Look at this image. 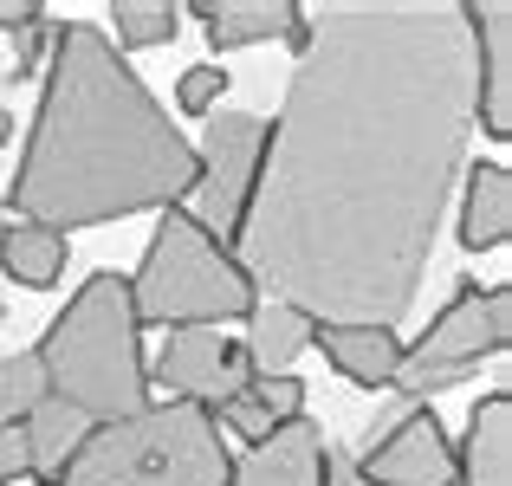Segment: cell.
I'll use <instances>...</instances> for the list:
<instances>
[{
    "label": "cell",
    "instance_id": "obj_14",
    "mask_svg": "<svg viewBox=\"0 0 512 486\" xmlns=\"http://www.w3.org/2000/svg\"><path fill=\"white\" fill-rule=\"evenodd\" d=\"M26 467H33V480L39 486H65V474H72V461H78V448L91 441V415H78L72 402H59V396H46L33 415H26Z\"/></svg>",
    "mask_w": 512,
    "mask_h": 486
},
{
    "label": "cell",
    "instance_id": "obj_23",
    "mask_svg": "<svg viewBox=\"0 0 512 486\" xmlns=\"http://www.w3.org/2000/svg\"><path fill=\"white\" fill-rule=\"evenodd\" d=\"M52 39H59V20H39V26H26V33H13V65H7L13 85L39 72V59L52 52Z\"/></svg>",
    "mask_w": 512,
    "mask_h": 486
},
{
    "label": "cell",
    "instance_id": "obj_15",
    "mask_svg": "<svg viewBox=\"0 0 512 486\" xmlns=\"http://www.w3.org/2000/svg\"><path fill=\"white\" fill-rule=\"evenodd\" d=\"M506 240H512V169L480 162V169H467V195H461V247L500 253Z\"/></svg>",
    "mask_w": 512,
    "mask_h": 486
},
{
    "label": "cell",
    "instance_id": "obj_27",
    "mask_svg": "<svg viewBox=\"0 0 512 486\" xmlns=\"http://www.w3.org/2000/svg\"><path fill=\"white\" fill-rule=\"evenodd\" d=\"M7 143H13V111L0 104V150H7Z\"/></svg>",
    "mask_w": 512,
    "mask_h": 486
},
{
    "label": "cell",
    "instance_id": "obj_5",
    "mask_svg": "<svg viewBox=\"0 0 512 486\" xmlns=\"http://www.w3.org/2000/svg\"><path fill=\"white\" fill-rule=\"evenodd\" d=\"M130 305H137V324H163V331H201V324H247L260 292H253L247 266L234 260V247L208 234L195 214L163 208L150 247H143V266L130 273Z\"/></svg>",
    "mask_w": 512,
    "mask_h": 486
},
{
    "label": "cell",
    "instance_id": "obj_20",
    "mask_svg": "<svg viewBox=\"0 0 512 486\" xmlns=\"http://www.w3.org/2000/svg\"><path fill=\"white\" fill-rule=\"evenodd\" d=\"M46 396H52V383H46V363H39V350L0 357V428H7V422H26V415H33Z\"/></svg>",
    "mask_w": 512,
    "mask_h": 486
},
{
    "label": "cell",
    "instance_id": "obj_10",
    "mask_svg": "<svg viewBox=\"0 0 512 486\" xmlns=\"http://www.w3.org/2000/svg\"><path fill=\"white\" fill-rule=\"evenodd\" d=\"M467 26H474V124L487 137H512V7H467Z\"/></svg>",
    "mask_w": 512,
    "mask_h": 486
},
{
    "label": "cell",
    "instance_id": "obj_1",
    "mask_svg": "<svg viewBox=\"0 0 512 486\" xmlns=\"http://www.w3.org/2000/svg\"><path fill=\"white\" fill-rule=\"evenodd\" d=\"M305 20L234 260L312 324L396 331L474 137L467 0H331Z\"/></svg>",
    "mask_w": 512,
    "mask_h": 486
},
{
    "label": "cell",
    "instance_id": "obj_19",
    "mask_svg": "<svg viewBox=\"0 0 512 486\" xmlns=\"http://www.w3.org/2000/svg\"><path fill=\"white\" fill-rule=\"evenodd\" d=\"M111 20H117V46H130V52L169 46L182 33V7L175 0H111Z\"/></svg>",
    "mask_w": 512,
    "mask_h": 486
},
{
    "label": "cell",
    "instance_id": "obj_7",
    "mask_svg": "<svg viewBox=\"0 0 512 486\" xmlns=\"http://www.w3.org/2000/svg\"><path fill=\"white\" fill-rule=\"evenodd\" d=\"M266 143H273V124L253 111H214L195 143V201H201L195 221L221 247H234L240 221H247V201L266 169Z\"/></svg>",
    "mask_w": 512,
    "mask_h": 486
},
{
    "label": "cell",
    "instance_id": "obj_21",
    "mask_svg": "<svg viewBox=\"0 0 512 486\" xmlns=\"http://www.w3.org/2000/svg\"><path fill=\"white\" fill-rule=\"evenodd\" d=\"M247 396L260 402V415H266L273 428H286V422H299V415H305V383H299L292 370H279V376H253Z\"/></svg>",
    "mask_w": 512,
    "mask_h": 486
},
{
    "label": "cell",
    "instance_id": "obj_22",
    "mask_svg": "<svg viewBox=\"0 0 512 486\" xmlns=\"http://www.w3.org/2000/svg\"><path fill=\"white\" fill-rule=\"evenodd\" d=\"M221 98H227V72H221V65H188L182 85H175V104H182L188 117H214Z\"/></svg>",
    "mask_w": 512,
    "mask_h": 486
},
{
    "label": "cell",
    "instance_id": "obj_18",
    "mask_svg": "<svg viewBox=\"0 0 512 486\" xmlns=\"http://www.w3.org/2000/svg\"><path fill=\"white\" fill-rule=\"evenodd\" d=\"M65 253H72L65 234L33 227V221H7V234H0V273L26 292H46V286L65 279Z\"/></svg>",
    "mask_w": 512,
    "mask_h": 486
},
{
    "label": "cell",
    "instance_id": "obj_11",
    "mask_svg": "<svg viewBox=\"0 0 512 486\" xmlns=\"http://www.w3.org/2000/svg\"><path fill=\"white\" fill-rule=\"evenodd\" d=\"M325 448H331L325 428L312 415H299V422L273 428L260 448L240 454L227 486H325Z\"/></svg>",
    "mask_w": 512,
    "mask_h": 486
},
{
    "label": "cell",
    "instance_id": "obj_9",
    "mask_svg": "<svg viewBox=\"0 0 512 486\" xmlns=\"http://www.w3.org/2000/svg\"><path fill=\"white\" fill-rule=\"evenodd\" d=\"M156 383H169V402H195V409L214 415L253 383V370L234 337L201 324V331H169L163 357H156Z\"/></svg>",
    "mask_w": 512,
    "mask_h": 486
},
{
    "label": "cell",
    "instance_id": "obj_3",
    "mask_svg": "<svg viewBox=\"0 0 512 486\" xmlns=\"http://www.w3.org/2000/svg\"><path fill=\"white\" fill-rule=\"evenodd\" d=\"M39 363L59 402L91 422H124L150 409V363H143V324L130 305L124 273H91L59 318L39 337Z\"/></svg>",
    "mask_w": 512,
    "mask_h": 486
},
{
    "label": "cell",
    "instance_id": "obj_2",
    "mask_svg": "<svg viewBox=\"0 0 512 486\" xmlns=\"http://www.w3.org/2000/svg\"><path fill=\"white\" fill-rule=\"evenodd\" d=\"M195 195V143L169 124L137 65L98 26H59L7 214L52 234L124 214H163Z\"/></svg>",
    "mask_w": 512,
    "mask_h": 486
},
{
    "label": "cell",
    "instance_id": "obj_12",
    "mask_svg": "<svg viewBox=\"0 0 512 486\" xmlns=\"http://www.w3.org/2000/svg\"><path fill=\"white\" fill-rule=\"evenodd\" d=\"M454 486H512V396H480L454 448Z\"/></svg>",
    "mask_w": 512,
    "mask_h": 486
},
{
    "label": "cell",
    "instance_id": "obj_29",
    "mask_svg": "<svg viewBox=\"0 0 512 486\" xmlns=\"http://www.w3.org/2000/svg\"><path fill=\"white\" fill-rule=\"evenodd\" d=\"M0 324H7V318H0Z\"/></svg>",
    "mask_w": 512,
    "mask_h": 486
},
{
    "label": "cell",
    "instance_id": "obj_16",
    "mask_svg": "<svg viewBox=\"0 0 512 486\" xmlns=\"http://www.w3.org/2000/svg\"><path fill=\"white\" fill-rule=\"evenodd\" d=\"M201 26H208L214 52H240V46H266V39H286V26L299 20L292 0H195Z\"/></svg>",
    "mask_w": 512,
    "mask_h": 486
},
{
    "label": "cell",
    "instance_id": "obj_17",
    "mask_svg": "<svg viewBox=\"0 0 512 486\" xmlns=\"http://www.w3.org/2000/svg\"><path fill=\"white\" fill-rule=\"evenodd\" d=\"M299 350H312V318L305 312H292V305H253V318H247V337H240V357H247V370L253 376H279V370H292V357Z\"/></svg>",
    "mask_w": 512,
    "mask_h": 486
},
{
    "label": "cell",
    "instance_id": "obj_13",
    "mask_svg": "<svg viewBox=\"0 0 512 486\" xmlns=\"http://www.w3.org/2000/svg\"><path fill=\"white\" fill-rule=\"evenodd\" d=\"M312 344L325 350V363L357 389H389L402 363V337L383 324H312Z\"/></svg>",
    "mask_w": 512,
    "mask_h": 486
},
{
    "label": "cell",
    "instance_id": "obj_8",
    "mask_svg": "<svg viewBox=\"0 0 512 486\" xmlns=\"http://www.w3.org/2000/svg\"><path fill=\"white\" fill-rule=\"evenodd\" d=\"M357 474L370 486H454V441L428 402L396 396V409H383L370 422V448H363Z\"/></svg>",
    "mask_w": 512,
    "mask_h": 486
},
{
    "label": "cell",
    "instance_id": "obj_24",
    "mask_svg": "<svg viewBox=\"0 0 512 486\" xmlns=\"http://www.w3.org/2000/svg\"><path fill=\"white\" fill-rule=\"evenodd\" d=\"M20 474H33V467H26V428L7 422L0 428V486H13Z\"/></svg>",
    "mask_w": 512,
    "mask_h": 486
},
{
    "label": "cell",
    "instance_id": "obj_6",
    "mask_svg": "<svg viewBox=\"0 0 512 486\" xmlns=\"http://www.w3.org/2000/svg\"><path fill=\"white\" fill-rule=\"evenodd\" d=\"M506 344H512V286L480 292V279H461V292H454V299L428 318V331L402 350L389 389L409 396V402H428V396H441V389L467 383L487 357H506Z\"/></svg>",
    "mask_w": 512,
    "mask_h": 486
},
{
    "label": "cell",
    "instance_id": "obj_28",
    "mask_svg": "<svg viewBox=\"0 0 512 486\" xmlns=\"http://www.w3.org/2000/svg\"><path fill=\"white\" fill-rule=\"evenodd\" d=\"M7 221H13V214H7V201H0V234H7Z\"/></svg>",
    "mask_w": 512,
    "mask_h": 486
},
{
    "label": "cell",
    "instance_id": "obj_26",
    "mask_svg": "<svg viewBox=\"0 0 512 486\" xmlns=\"http://www.w3.org/2000/svg\"><path fill=\"white\" fill-rule=\"evenodd\" d=\"M325 486H370L357 474V461L350 454H338V448H325Z\"/></svg>",
    "mask_w": 512,
    "mask_h": 486
},
{
    "label": "cell",
    "instance_id": "obj_4",
    "mask_svg": "<svg viewBox=\"0 0 512 486\" xmlns=\"http://www.w3.org/2000/svg\"><path fill=\"white\" fill-rule=\"evenodd\" d=\"M234 454L221 422L195 402H150L124 422H98L65 486H227Z\"/></svg>",
    "mask_w": 512,
    "mask_h": 486
},
{
    "label": "cell",
    "instance_id": "obj_25",
    "mask_svg": "<svg viewBox=\"0 0 512 486\" xmlns=\"http://www.w3.org/2000/svg\"><path fill=\"white\" fill-rule=\"evenodd\" d=\"M46 20V7H39V0H0V33H26V26H39Z\"/></svg>",
    "mask_w": 512,
    "mask_h": 486
}]
</instances>
